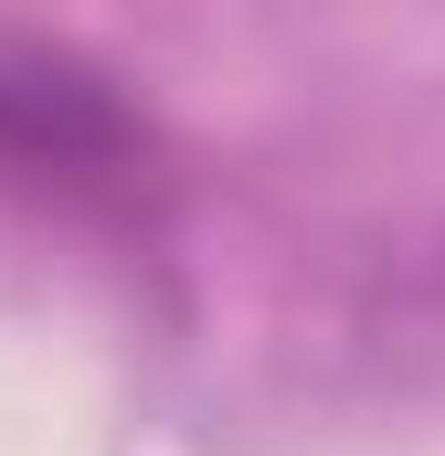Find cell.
I'll return each mask as SVG.
<instances>
[{
  "label": "cell",
  "mask_w": 445,
  "mask_h": 456,
  "mask_svg": "<svg viewBox=\"0 0 445 456\" xmlns=\"http://www.w3.org/2000/svg\"><path fill=\"white\" fill-rule=\"evenodd\" d=\"M149 159H159V138L117 96V75L0 32V181L64 191V202H117L149 181Z\"/></svg>",
  "instance_id": "cell-1"
}]
</instances>
